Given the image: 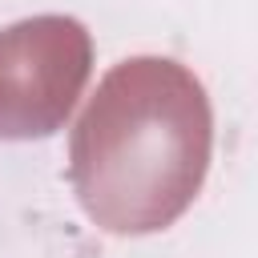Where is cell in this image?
<instances>
[{
  "instance_id": "6da1fadb",
  "label": "cell",
  "mask_w": 258,
  "mask_h": 258,
  "mask_svg": "<svg viewBox=\"0 0 258 258\" xmlns=\"http://www.w3.org/2000/svg\"><path fill=\"white\" fill-rule=\"evenodd\" d=\"M214 153L206 85L169 56L113 64L69 141L81 210L109 234H157L198 198Z\"/></svg>"
},
{
  "instance_id": "7a4b0ae2",
  "label": "cell",
  "mask_w": 258,
  "mask_h": 258,
  "mask_svg": "<svg viewBox=\"0 0 258 258\" xmlns=\"http://www.w3.org/2000/svg\"><path fill=\"white\" fill-rule=\"evenodd\" d=\"M93 69V36L77 16L44 12L0 28V137L56 133Z\"/></svg>"
}]
</instances>
